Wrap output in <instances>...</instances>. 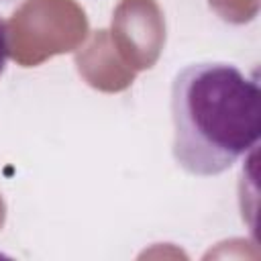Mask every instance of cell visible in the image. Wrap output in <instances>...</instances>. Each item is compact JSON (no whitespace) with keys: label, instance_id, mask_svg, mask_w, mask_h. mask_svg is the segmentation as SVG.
I'll return each mask as SVG.
<instances>
[{"label":"cell","instance_id":"2","mask_svg":"<svg viewBox=\"0 0 261 261\" xmlns=\"http://www.w3.org/2000/svg\"><path fill=\"white\" fill-rule=\"evenodd\" d=\"M8 53H10V47H8V27H6V20L0 16V77H2L4 69H6Z\"/></svg>","mask_w":261,"mask_h":261},{"label":"cell","instance_id":"1","mask_svg":"<svg viewBox=\"0 0 261 261\" xmlns=\"http://www.w3.org/2000/svg\"><path fill=\"white\" fill-rule=\"evenodd\" d=\"M173 159L200 177L230 169L259 141L261 92L237 65L190 63L171 82Z\"/></svg>","mask_w":261,"mask_h":261}]
</instances>
